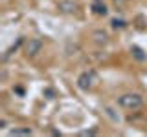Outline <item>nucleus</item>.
<instances>
[{
	"instance_id": "39448f33",
	"label": "nucleus",
	"mask_w": 147,
	"mask_h": 137,
	"mask_svg": "<svg viewBox=\"0 0 147 137\" xmlns=\"http://www.w3.org/2000/svg\"><path fill=\"white\" fill-rule=\"evenodd\" d=\"M59 9L64 13H74L77 9V6H76V2H61L59 4Z\"/></svg>"
},
{
	"instance_id": "423d86ee",
	"label": "nucleus",
	"mask_w": 147,
	"mask_h": 137,
	"mask_svg": "<svg viewBox=\"0 0 147 137\" xmlns=\"http://www.w3.org/2000/svg\"><path fill=\"white\" fill-rule=\"evenodd\" d=\"M131 51H132V55L136 57V61H145V59H147V55H144V51H142L138 46H132Z\"/></svg>"
},
{
	"instance_id": "0eeeda50",
	"label": "nucleus",
	"mask_w": 147,
	"mask_h": 137,
	"mask_svg": "<svg viewBox=\"0 0 147 137\" xmlns=\"http://www.w3.org/2000/svg\"><path fill=\"white\" fill-rule=\"evenodd\" d=\"M9 134L11 135H31V130L30 128H13Z\"/></svg>"
},
{
	"instance_id": "f257e3e1",
	"label": "nucleus",
	"mask_w": 147,
	"mask_h": 137,
	"mask_svg": "<svg viewBox=\"0 0 147 137\" xmlns=\"http://www.w3.org/2000/svg\"><path fill=\"white\" fill-rule=\"evenodd\" d=\"M118 104L129 112H134V110H140L144 106V97L140 93H123L118 97Z\"/></svg>"
},
{
	"instance_id": "f03ea898",
	"label": "nucleus",
	"mask_w": 147,
	"mask_h": 137,
	"mask_svg": "<svg viewBox=\"0 0 147 137\" xmlns=\"http://www.w3.org/2000/svg\"><path fill=\"white\" fill-rule=\"evenodd\" d=\"M96 80H98V73H96L94 70H90V71H83L81 75L77 77L76 84H77V88H79V90L86 91V90H90L92 86H94Z\"/></svg>"
},
{
	"instance_id": "6e6552de",
	"label": "nucleus",
	"mask_w": 147,
	"mask_h": 137,
	"mask_svg": "<svg viewBox=\"0 0 147 137\" xmlns=\"http://www.w3.org/2000/svg\"><path fill=\"white\" fill-rule=\"evenodd\" d=\"M22 42H24V40H22V39H18V40H17V42H15V44H13V46H11V48H9V49H7V51H6V55H4V61H7V57H9V55H11L13 51H17V49H18V48H20V44H22Z\"/></svg>"
},
{
	"instance_id": "f8f14e48",
	"label": "nucleus",
	"mask_w": 147,
	"mask_h": 137,
	"mask_svg": "<svg viewBox=\"0 0 147 137\" xmlns=\"http://www.w3.org/2000/svg\"><path fill=\"white\" fill-rule=\"evenodd\" d=\"M92 2H103V0H92Z\"/></svg>"
},
{
	"instance_id": "9d476101",
	"label": "nucleus",
	"mask_w": 147,
	"mask_h": 137,
	"mask_svg": "<svg viewBox=\"0 0 147 137\" xmlns=\"http://www.w3.org/2000/svg\"><path fill=\"white\" fill-rule=\"evenodd\" d=\"M94 37H96V40H98V42H107V33H101V31H96V33H94Z\"/></svg>"
},
{
	"instance_id": "20e7f679",
	"label": "nucleus",
	"mask_w": 147,
	"mask_h": 137,
	"mask_svg": "<svg viewBox=\"0 0 147 137\" xmlns=\"http://www.w3.org/2000/svg\"><path fill=\"white\" fill-rule=\"evenodd\" d=\"M92 13H94V15H99V17H105L107 15V6H105V2H92Z\"/></svg>"
},
{
	"instance_id": "9b49d317",
	"label": "nucleus",
	"mask_w": 147,
	"mask_h": 137,
	"mask_svg": "<svg viewBox=\"0 0 147 137\" xmlns=\"http://www.w3.org/2000/svg\"><path fill=\"white\" fill-rule=\"evenodd\" d=\"M114 2H116V4H123V2H125V0H114Z\"/></svg>"
},
{
	"instance_id": "7ed1b4c3",
	"label": "nucleus",
	"mask_w": 147,
	"mask_h": 137,
	"mask_svg": "<svg viewBox=\"0 0 147 137\" xmlns=\"http://www.w3.org/2000/svg\"><path fill=\"white\" fill-rule=\"evenodd\" d=\"M40 48H42V40L40 39H30V42L26 46V55L28 57H35L40 51Z\"/></svg>"
},
{
	"instance_id": "1a4fd4ad",
	"label": "nucleus",
	"mask_w": 147,
	"mask_h": 137,
	"mask_svg": "<svg viewBox=\"0 0 147 137\" xmlns=\"http://www.w3.org/2000/svg\"><path fill=\"white\" fill-rule=\"evenodd\" d=\"M125 26H127L125 20H121V18H112V27H114V29H118V27H119V29H123Z\"/></svg>"
}]
</instances>
